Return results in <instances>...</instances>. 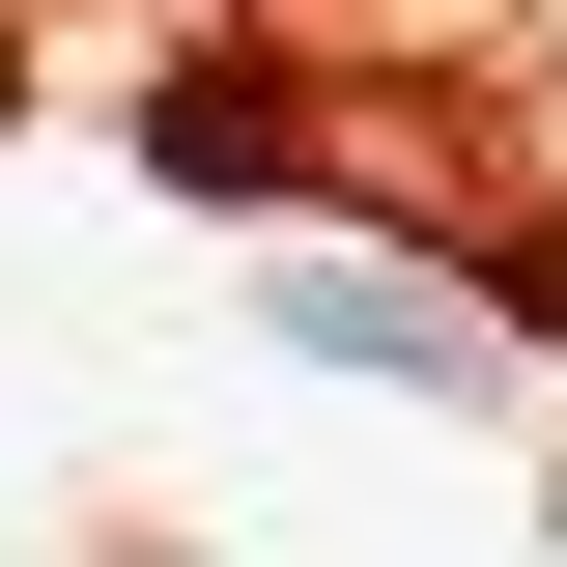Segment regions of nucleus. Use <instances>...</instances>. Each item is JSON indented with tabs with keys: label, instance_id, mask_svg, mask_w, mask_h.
Here are the masks:
<instances>
[{
	"label": "nucleus",
	"instance_id": "f257e3e1",
	"mask_svg": "<svg viewBox=\"0 0 567 567\" xmlns=\"http://www.w3.org/2000/svg\"><path fill=\"white\" fill-rule=\"evenodd\" d=\"M256 312L312 369H398V398H483V369H511V312H454V284H398V256H284Z\"/></svg>",
	"mask_w": 567,
	"mask_h": 567
}]
</instances>
